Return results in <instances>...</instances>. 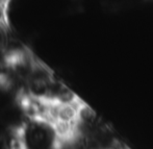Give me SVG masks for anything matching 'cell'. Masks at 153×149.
Returning a JSON list of instances; mask_svg holds the SVG:
<instances>
[{"label": "cell", "instance_id": "obj_1", "mask_svg": "<svg viewBox=\"0 0 153 149\" xmlns=\"http://www.w3.org/2000/svg\"><path fill=\"white\" fill-rule=\"evenodd\" d=\"M7 2L0 1V28L7 31L10 27V22H8L7 16Z\"/></svg>", "mask_w": 153, "mask_h": 149}]
</instances>
